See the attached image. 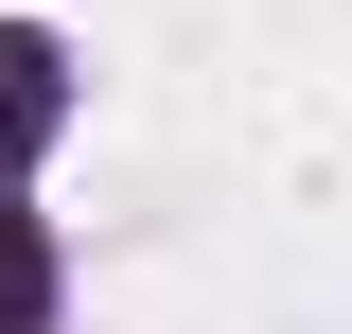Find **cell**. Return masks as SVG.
Masks as SVG:
<instances>
[{"instance_id":"6da1fadb","label":"cell","mask_w":352,"mask_h":334,"mask_svg":"<svg viewBox=\"0 0 352 334\" xmlns=\"http://www.w3.org/2000/svg\"><path fill=\"white\" fill-rule=\"evenodd\" d=\"M53 106H71V71H53V36H18V18H0V176H18V159L53 141Z\"/></svg>"},{"instance_id":"7a4b0ae2","label":"cell","mask_w":352,"mask_h":334,"mask_svg":"<svg viewBox=\"0 0 352 334\" xmlns=\"http://www.w3.org/2000/svg\"><path fill=\"white\" fill-rule=\"evenodd\" d=\"M53 317V247H36V211H0V334H36Z\"/></svg>"}]
</instances>
